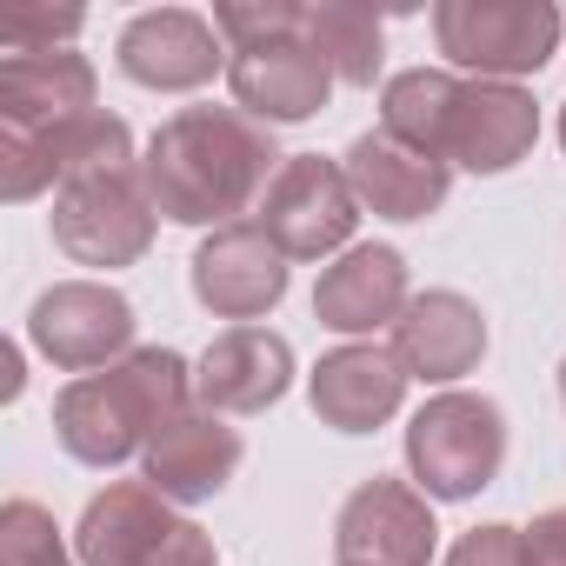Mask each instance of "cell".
<instances>
[{
  "mask_svg": "<svg viewBox=\"0 0 566 566\" xmlns=\"http://www.w3.org/2000/svg\"><path fill=\"white\" fill-rule=\"evenodd\" d=\"M287 167L273 147V127H260L240 107H180L174 120L154 127L140 180L154 193V213L174 227H233Z\"/></svg>",
  "mask_w": 566,
  "mask_h": 566,
  "instance_id": "obj_1",
  "label": "cell"
},
{
  "mask_svg": "<svg viewBox=\"0 0 566 566\" xmlns=\"http://www.w3.org/2000/svg\"><path fill=\"white\" fill-rule=\"evenodd\" d=\"M193 400V367L174 347H134L107 374H81L54 400V433L81 467H120L147 453L160 427H174Z\"/></svg>",
  "mask_w": 566,
  "mask_h": 566,
  "instance_id": "obj_2",
  "label": "cell"
},
{
  "mask_svg": "<svg viewBox=\"0 0 566 566\" xmlns=\"http://www.w3.org/2000/svg\"><path fill=\"white\" fill-rule=\"evenodd\" d=\"M506 460V413L486 394H433L407 420V467L427 500H473Z\"/></svg>",
  "mask_w": 566,
  "mask_h": 566,
  "instance_id": "obj_3",
  "label": "cell"
},
{
  "mask_svg": "<svg viewBox=\"0 0 566 566\" xmlns=\"http://www.w3.org/2000/svg\"><path fill=\"white\" fill-rule=\"evenodd\" d=\"M559 8L553 0H440L433 41L453 67L473 81H520L539 74L559 48Z\"/></svg>",
  "mask_w": 566,
  "mask_h": 566,
  "instance_id": "obj_4",
  "label": "cell"
},
{
  "mask_svg": "<svg viewBox=\"0 0 566 566\" xmlns=\"http://www.w3.org/2000/svg\"><path fill=\"white\" fill-rule=\"evenodd\" d=\"M54 247L81 266H134L154 247V193L140 167H94L54 193Z\"/></svg>",
  "mask_w": 566,
  "mask_h": 566,
  "instance_id": "obj_5",
  "label": "cell"
},
{
  "mask_svg": "<svg viewBox=\"0 0 566 566\" xmlns=\"http://www.w3.org/2000/svg\"><path fill=\"white\" fill-rule=\"evenodd\" d=\"M253 220L266 227V240L287 260H327V253H347V240L360 227V200H354L340 160L287 154V167H280L273 187L260 193Z\"/></svg>",
  "mask_w": 566,
  "mask_h": 566,
  "instance_id": "obj_6",
  "label": "cell"
},
{
  "mask_svg": "<svg viewBox=\"0 0 566 566\" xmlns=\"http://www.w3.org/2000/svg\"><path fill=\"white\" fill-rule=\"evenodd\" d=\"M28 340L61 374H94L134 354V307L107 280H61L28 314Z\"/></svg>",
  "mask_w": 566,
  "mask_h": 566,
  "instance_id": "obj_7",
  "label": "cell"
},
{
  "mask_svg": "<svg viewBox=\"0 0 566 566\" xmlns=\"http://www.w3.org/2000/svg\"><path fill=\"white\" fill-rule=\"evenodd\" d=\"M94 167H134V134L107 107L61 120L48 134H0V193L8 200H34L48 187L61 193L67 180H81Z\"/></svg>",
  "mask_w": 566,
  "mask_h": 566,
  "instance_id": "obj_8",
  "label": "cell"
},
{
  "mask_svg": "<svg viewBox=\"0 0 566 566\" xmlns=\"http://www.w3.org/2000/svg\"><path fill=\"white\" fill-rule=\"evenodd\" d=\"M433 546H440V526H433L427 493L387 473L354 486L334 520L340 566H433Z\"/></svg>",
  "mask_w": 566,
  "mask_h": 566,
  "instance_id": "obj_9",
  "label": "cell"
},
{
  "mask_svg": "<svg viewBox=\"0 0 566 566\" xmlns=\"http://www.w3.org/2000/svg\"><path fill=\"white\" fill-rule=\"evenodd\" d=\"M193 301L213 321L253 327L260 314H273L287 301V253L266 240L260 220H233V227L207 233L193 253Z\"/></svg>",
  "mask_w": 566,
  "mask_h": 566,
  "instance_id": "obj_10",
  "label": "cell"
},
{
  "mask_svg": "<svg viewBox=\"0 0 566 566\" xmlns=\"http://www.w3.org/2000/svg\"><path fill=\"white\" fill-rule=\"evenodd\" d=\"M120 74L134 87H154V94H193L207 87L233 54L220 41V28L193 8H147L120 28V48H114Z\"/></svg>",
  "mask_w": 566,
  "mask_h": 566,
  "instance_id": "obj_11",
  "label": "cell"
},
{
  "mask_svg": "<svg viewBox=\"0 0 566 566\" xmlns=\"http://www.w3.org/2000/svg\"><path fill=\"white\" fill-rule=\"evenodd\" d=\"M307 400H314L321 427H334V433H374V427H387L400 413L407 367L380 340H347V347L321 354V367L307 380Z\"/></svg>",
  "mask_w": 566,
  "mask_h": 566,
  "instance_id": "obj_12",
  "label": "cell"
},
{
  "mask_svg": "<svg viewBox=\"0 0 566 566\" xmlns=\"http://www.w3.org/2000/svg\"><path fill=\"white\" fill-rule=\"evenodd\" d=\"M227 87H233V107L253 114L260 127H294V120H314V114L327 107L334 67L294 34V41L233 54V61H227Z\"/></svg>",
  "mask_w": 566,
  "mask_h": 566,
  "instance_id": "obj_13",
  "label": "cell"
},
{
  "mask_svg": "<svg viewBox=\"0 0 566 566\" xmlns=\"http://www.w3.org/2000/svg\"><path fill=\"white\" fill-rule=\"evenodd\" d=\"M287 387H294V347L273 327H227L193 367V400L207 413H266Z\"/></svg>",
  "mask_w": 566,
  "mask_h": 566,
  "instance_id": "obj_14",
  "label": "cell"
},
{
  "mask_svg": "<svg viewBox=\"0 0 566 566\" xmlns=\"http://www.w3.org/2000/svg\"><path fill=\"white\" fill-rule=\"evenodd\" d=\"M539 140V107L520 81H467L447 134V167L467 174H506L533 154Z\"/></svg>",
  "mask_w": 566,
  "mask_h": 566,
  "instance_id": "obj_15",
  "label": "cell"
},
{
  "mask_svg": "<svg viewBox=\"0 0 566 566\" xmlns=\"http://www.w3.org/2000/svg\"><path fill=\"white\" fill-rule=\"evenodd\" d=\"M240 433L227 427V413H207V407H187L174 427L154 433V447L140 453V480L174 500V506H193V500H213L233 467H240Z\"/></svg>",
  "mask_w": 566,
  "mask_h": 566,
  "instance_id": "obj_16",
  "label": "cell"
},
{
  "mask_svg": "<svg viewBox=\"0 0 566 566\" xmlns=\"http://www.w3.org/2000/svg\"><path fill=\"white\" fill-rule=\"evenodd\" d=\"M394 354L407 367V380H427V387H453L460 374L480 367L486 354V321L467 294L453 287H433V294H413L407 314L394 321Z\"/></svg>",
  "mask_w": 566,
  "mask_h": 566,
  "instance_id": "obj_17",
  "label": "cell"
},
{
  "mask_svg": "<svg viewBox=\"0 0 566 566\" xmlns=\"http://www.w3.org/2000/svg\"><path fill=\"white\" fill-rule=\"evenodd\" d=\"M340 167H347L354 200L367 213H380V220H427L453 187L447 160H433V154H420V147H407L394 134H360Z\"/></svg>",
  "mask_w": 566,
  "mask_h": 566,
  "instance_id": "obj_18",
  "label": "cell"
},
{
  "mask_svg": "<svg viewBox=\"0 0 566 566\" xmlns=\"http://www.w3.org/2000/svg\"><path fill=\"white\" fill-rule=\"evenodd\" d=\"M407 260L394 247H347L327 273H321V287H314V321L334 327V334H380L407 314Z\"/></svg>",
  "mask_w": 566,
  "mask_h": 566,
  "instance_id": "obj_19",
  "label": "cell"
},
{
  "mask_svg": "<svg viewBox=\"0 0 566 566\" xmlns=\"http://www.w3.org/2000/svg\"><path fill=\"white\" fill-rule=\"evenodd\" d=\"M94 114V61L74 48L0 61V134H48Z\"/></svg>",
  "mask_w": 566,
  "mask_h": 566,
  "instance_id": "obj_20",
  "label": "cell"
},
{
  "mask_svg": "<svg viewBox=\"0 0 566 566\" xmlns=\"http://www.w3.org/2000/svg\"><path fill=\"white\" fill-rule=\"evenodd\" d=\"M174 500H160L147 480H114L87 500L74 526V559L81 566H147V553L174 533Z\"/></svg>",
  "mask_w": 566,
  "mask_h": 566,
  "instance_id": "obj_21",
  "label": "cell"
},
{
  "mask_svg": "<svg viewBox=\"0 0 566 566\" xmlns=\"http://www.w3.org/2000/svg\"><path fill=\"white\" fill-rule=\"evenodd\" d=\"M460 74L447 67H407L380 87V134L447 160V134H453V107H460Z\"/></svg>",
  "mask_w": 566,
  "mask_h": 566,
  "instance_id": "obj_22",
  "label": "cell"
},
{
  "mask_svg": "<svg viewBox=\"0 0 566 566\" xmlns=\"http://www.w3.org/2000/svg\"><path fill=\"white\" fill-rule=\"evenodd\" d=\"M301 41L334 67V81L374 87V74H380V14L327 0V8H307L301 14Z\"/></svg>",
  "mask_w": 566,
  "mask_h": 566,
  "instance_id": "obj_23",
  "label": "cell"
},
{
  "mask_svg": "<svg viewBox=\"0 0 566 566\" xmlns=\"http://www.w3.org/2000/svg\"><path fill=\"white\" fill-rule=\"evenodd\" d=\"M0 566H74V553L61 546V526L41 500L0 506Z\"/></svg>",
  "mask_w": 566,
  "mask_h": 566,
  "instance_id": "obj_24",
  "label": "cell"
},
{
  "mask_svg": "<svg viewBox=\"0 0 566 566\" xmlns=\"http://www.w3.org/2000/svg\"><path fill=\"white\" fill-rule=\"evenodd\" d=\"M301 14L307 8H294V0H227V8H213V28H220L227 54H253L273 41H294Z\"/></svg>",
  "mask_w": 566,
  "mask_h": 566,
  "instance_id": "obj_25",
  "label": "cell"
},
{
  "mask_svg": "<svg viewBox=\"0 0 566 566\" xmlns=\"http://www.w3.org/2000/svg\"><path fill=\"white\" fill-rule=\"evenodd\" d=\"M81 28H87L81 8H61V14L54 8H14V14H0V48H8V54H54Z\"/></svg>",
  "mask_w": 566,
  "mask_h": 566,
  "instance_id": "obj_26",
  "label": "cell"
},
{
  "mask_svg": "<svg viewBox=\"0 0 566 566\" xmlns=\"http://www.w3.org/2000/svg\"><path fill=\"white\" fill-rule=\"evenodd\" d=\"M447 566H526V533L520 526H473V533H460L453 539V553H447Z\"/></svg>",
  "mask_w": 566,
  "mask_h": 566,
  "instance_id": "obj_27",
  "label": "cell"
},
{
  "mask_svg": "<svg viewBox=\"0 0 566 566\" xmlns=\"http://www.w3.org/2000/svg\"><path fill=\"white\" fill-rule=\"evenodd\" d=\"M147 566H213V539H207V526L180 520V526L147 553Z\"/></svg>",
  "mask_w": 566,
  "mask_h": 566,
  "instance_id": "obj_28",
  "label": "cell"
},
{
  "mask_svg": "<svg viewBox=\"0 0 566 566\" xmlns=\"http://www.w3.org/2000/svg\"><path fill=\"white\" fill-rule=\"evenodd\" d=\"M526 533V566H566V506H546Z\"/></svg>",
  "mask_w": 566,
  "mask_h": 566,
  "instance_id": "obj_29",
  "label": "cell"
},
{
  "mask_svg": "<svg viewBox=\"0 0 566 566\" xmlns=\"http://www.w3.org/2000/svg\"><path fill=\"white\" fill-rule=\"evenodd\" d=\"M559 147H566V107H559Z\"/></svg>",
  "mask_w": 566,
  "mask_h": 566,
  "instance_id": "obj_30",
  "label": "cell"
},
{
  "mask_svg": "<svg viewBox=\"0 0 566 566\" xmlns=\"http://www.w3.org/2000/svg\"><path fill=\"white\" fill-rule=\"evenodd\" d=\"M559 400H566V360H559Z\"/></svg>",
  "mask_w": 566,
  "mask_h": 566,
  "instance_id": "obj_31",
  "label": "cell"
}]
</instances>
